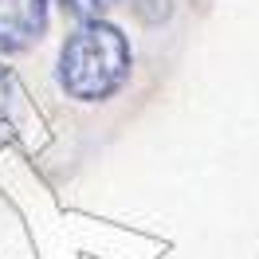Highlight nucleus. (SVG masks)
I'll list each match as a JSON object with an SVG mask.
<instances>
[{
    "instance_id": "4",
    "label": "nucleus",
    "mask_w": 259,
    "mask_h": 259,
    "mask_svg": "<svg viewBox=\"0 0 259 259\" xmlns=\"http://www.w3.org/2000/svg\"><path fill=\"white\" fill-rule=\"evenodd\" d=\"M4 106H8V71L0 67V114H4Z\"/></svg>"
},
{
    "instance_id": "3",
    "label": "nucleus",
    "mask_w": 259,
    "mask_h": 259,
    "mask_svg": "<svg viewBox=\"0 0 259 259\" xmlns=\"http://www.w3.org/2000/svg\"><path fill=\"white\" fill-rule=\"evenodd\" d=\"M63 8H71V12H79V16H98L102 8H110L114 0H59Z\"/></svg>"
},
{
    "instance_id": "1",
    "label": "nucleus",
    "mask_w": 259,
    "mask_h": 259,
    "mask_svg": "<svg viewBox=\"0 0 259 259\" xmlns=\"http://www.w3.org/2000/svg\"><path fill=\"white\" fill-rule=\"evenodd\" d=\"M130 75V44L114 24L91 20L63 44L59 55V79L67 95L95 102V98L114 95Z\"/></svg>"
},
{
    "instance_id": "2",
    "label": "nucleus",
    "mask_w": 259,
    "mask_h": 259,
    "mask_svg": "<svg viewBox=\"0 0 259 259\" xmlns=\"http://www.w3.org/2000/svg\"><path fill=\"white\" fill-rule=\"evenodd\" d=\"M48 24V0H0V51L32 48Z\"/></svg>"
}]
</instances>
